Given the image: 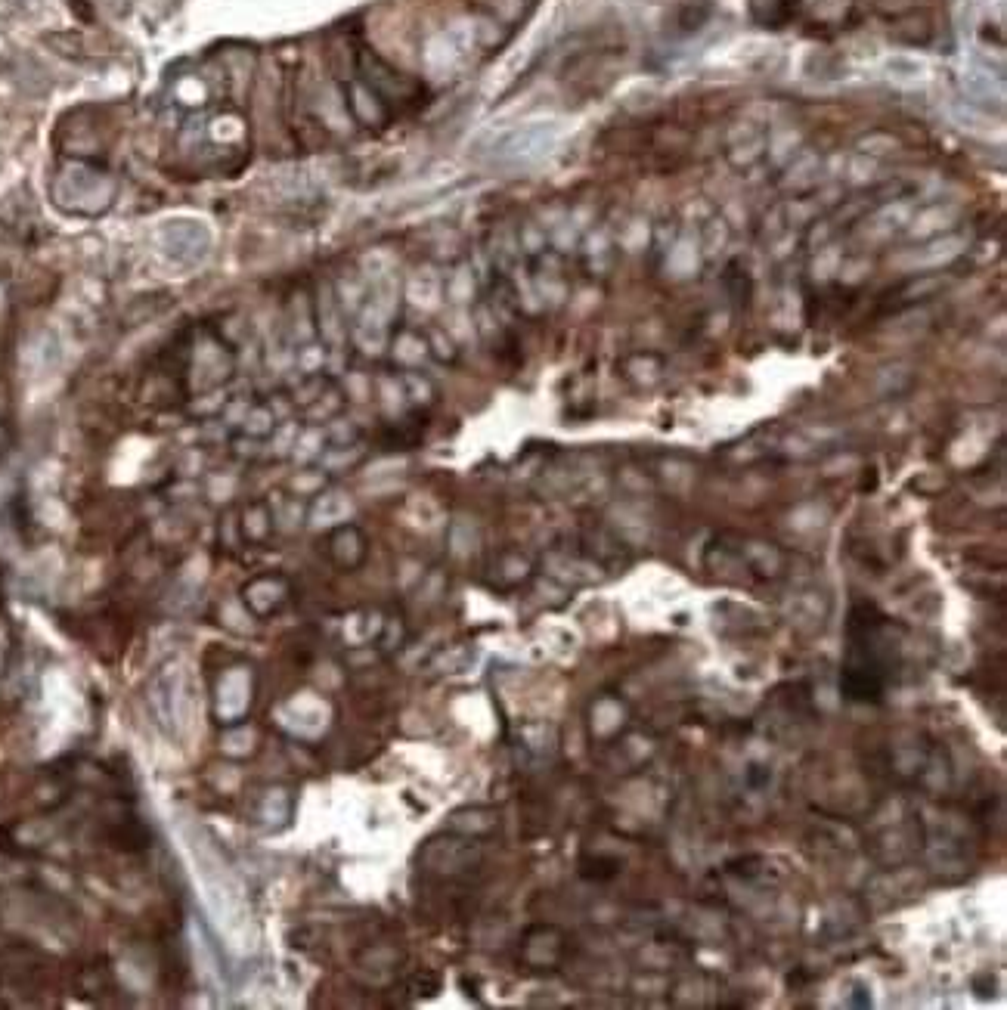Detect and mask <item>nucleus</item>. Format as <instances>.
<instances>
[{
  "mask_svg": "<svg viewBox=\"0 0 1007 1010\" xmlns=\"http://www.w3.org/2000/svg\"><path fill=\"white\" fill-rule=\"evenodd\" d=\"M332 555L335 561L341 564H357L363 558V536L360 530L354 527H341L335 536H332Z\"/></svg>",
  "mask_w": 1007,
  "mask_h": 1010,
  "instance_id": "6e6552de",
  "label": "nucleus"
},
{
  "mask_svg": "<svg viewBox=\"0 0 1007 1010\" xmlns=\"http://www.w3.org/2000/svg\"><path fill=\"white\" fill-rule=\"evenodd\" d=\"M521 245L527 248V251H543L549 242H546V233L540 230V227H533V224H527L524 230H521Z\"/></svg>",
  "mask_w": 1007,
  "mask_h": 1010,
  "instance_id": "9b49d317",
  "label": "nucleus"
},
{
  "mask_svg": "<svg viewBox=\"0 0 1007 1010\" xmlns=\"http://www.w3.org/2000/svg\"><path fill=\"white\" fill-rule=\"evenodd\" d=\"M890 620L874 608H856L849 617V651L843 667V691L853 701H880L887 685V660H880Z\"/></svg>",
  "mask_w": 1007,
  "mask_h": 1010,
  "instance_id": "f257e3e1",
  "label": "nucleus"
},
{
  "mask_svg": "<svg viewBox=\"0 0 1007 1010\" xmlns=\"http://www.w3.org/2000/svg\"><path fill=\"white\" fill-rule=\"evenodd\" d=\"M360 69L366 75V84L379 93L382 100H406L409 97V84L406 78H400L391 66H385V62L379 56H372V53H363L360 56Z\"/></svg>",
  "mask_w": 1007,
  "mask_h": 1010,
  "instance_id": "20e7f679",
  "label": "nucleus"
},
{
  "mask_svg": "<svg viewBox=\"0 0 1007 1010\" xmlns=\"http://www.w3.org/2000/svg\"><path fill=\"white\" fill-rule=\"evenodd\" d=\"M818 171H822V159H818V155H812V152H806V155H800L797 162L794 159L788 162V168H784V174H781V183L797 196V193H806V189H812Z\"/></svg>",
  "mask_w": 1007,
  "mask_h": 1010,
  "instance_id": "0eeeda50",
  "label": "nucleus"
},
{
  "mask_svg": "<svg viewBox=\"0 0 1007 1010\" xmlns=\"http://www.w3.org/2000/svg\"><path fill=\"white\" fill-rule=\"evenodd\" d=\"M555 143H558V124L552 121L521 124V128L509 131L493 146V155L499 162H509V165H533V162L546 159L555 149Z\"/></svg>",
  "mask_w": 1007,
  "mask_h": 1010,
  "instance_id": "f03ea898",
  "label": "nucleus"
},
{
  "mask_svg": "<svg viewBox=\"0 0 1007 1010\" xmlns=\"http://www.w3.org/2000/svg\"><path fill=\"white\" fill-rule=\"evenodd\" d=\"M753 4H766V10H753L763 25H784L797 10V0H753Z\"/></svg>",
  "mask_w": 1007,
  "mask_h": 1010,
  "instance_id": "1a4fd4ad",
  "label": "nucleus"
},
{
  "mask_svg": "<svg viewBox=\"0 0 1007 1010\" xmlns=\"http://www.w3.org/2000/svg\"><path fill=\"white\" fill-rule=\"evenodd\" d=\"M165 248L180 261H196L208 248V233L196 220H174L165 227Z\"/></svg>",
  "mask_w": 1007,
  "mask_h": 1010,
  "instance_id": "7ed1b4c3",
  "label": "nucleus"
},
{
  "mask_svg": "<svg viewBox=\"0 0 1007 1010\" xmlns=\"http://www.w3.org/2000/svg\"><path fill=\"white\" fill-rule=\"evenodd\" d=\"M955 224H958V211L955 208L933 205V208L921 211L915 220H911L908 236H911V242H924V239H933V236H942V233H952Z\"/></svg>",
  "mask_w": 1007,
  "mask_h": 1010,
  "instance_id": "423d86ee",
  "label": "nucleus"
},
{
  "mask_svg": "<svg viewBox=\"0 0 1007 1010\" xmlns=\"http://www.w3.org/2000/svg\"><path fill=\"white\" fill-rule=\"evenodd\" d=\"M348 103H351V112L357 115V121L366 124V128H382V124L388 121L385 100L369 84H351L348 87Z\"/></svg>",
  "mask_w": 1007,
  "mask_h": 1010,
  "instance_id": "39448f33",
  "label": "nucleus"
},
{
  "mask_svg": "<svg viewBox=\"0 0 1007 1010\" xmlns=\"http://www.w3.org/2000/svg\"><path fill=\"white\" fill-rule=\"evenodd\" d=\"M242 530H245V536H251V540H264V536L270 533V515H267L264 505H251V509H245Z\"/></svg>",
  "mask_w": 1007,
  "mask_h": 1010,
  "instance_id": "9d476101",
  "label": "nucleus"
}]
</instances>
